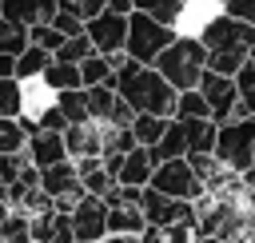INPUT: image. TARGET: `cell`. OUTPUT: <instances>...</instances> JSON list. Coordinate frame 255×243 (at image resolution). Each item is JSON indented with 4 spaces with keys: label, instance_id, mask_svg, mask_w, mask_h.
Listing matches in <instances>:
<instances>
[{
    "label": "cell",
    "instance_id": "obj_1",
    "mask_svg": "<svg viewBox=\"0 0 255 243\" xmlns=\"http://www.w3.org/2000/svg\"><path fill=\"white\" fill-rule=\"evenodd\" d=\"M116 92L135 108V112H155V116H171L175 112V88L163 80L159 68L135 60V56H120L116 60Z\"/></svg>",
    "mask_w": 255,
    "mask_h": 243
},
{
    "label": "cell",
    "instance_id": "obj_2",
    "mask_svg": "<svg viewBox=\"0 0 255 243\" xmlns=\"http://www.w3.org/2000/svg\"><path fill=\"white\" fill-rule=\"evenodd\" d=\"M151 68H159L163 80H167L175 92L199 88V76H203V68H207V48H203V40H199L195 32H179V36L151 60Z\"/></svg>",
    "mask_w": 255,
    "mask_h": 243
},
{
    "label": "cell",
    "instance_id": "obj_3",
    "mask_svg": "<svg viewBox=\"0 0 255 243\" xmlns=\"http://www.w3.org/2000/svg\"><path fill=\"white\" fill-rule=\"evenodd\" d=\"M251 147H255V116H231V120H219V127H215V159L227 167V171H235V175H243L247 167H251Z\"/></svg>",
    "mask_w": 255,
    "mask_h": 243
},
{
    "label": "cell",
    "instance_id": "obj_4",
    "mask_svg": "<svg viewBox=\"0 0 255 243\" xmlns=\"http://www.w3.org/2000/svg\"><path fill=\"white\" fill-rule=\"evenodd\" d=\"M175 36H179L175 24H163V20H155V16L139 12V8L128 16V56H135L143 64H151Z\"/></svg>",
    "mask_w": 255,
    "mask_h": 243
},
{
    "label": "cell",
    "instance_id": "obj_5",
    "mask_svg": "<svg viewBox=\"0 0 255 243\" xmlns=\"http://www.w3.org/2000/svg\"><path fill=\"white\" fill-rule=\"evenodd\" d=\"M195 36L203 40L207 52H215V48H243L247 52L255 44V24L251 20H239V16L223 12V8H215V12L203 16V24L195 28Z\"/></svg>",
    "mask_w": 255,
    "mask_h": 243
},
{
    "label": "cell",
    "instance_id": "obj_6",
    "mask_svg": "<svg viewBox=\"0 0 255 243\" xmlns=\"http://www.w3.org/2000/svg\"><path fill=\"white\" fill-rule=\"evenodd\" d=\"M147 187H155V191H163V195H175V199H191V203L207 191V183L195 175V167H191L187 155L159 159L155 171H151V179H147Z\"/></svg>",
    "mask_w": 255,
    "mask_h": 243
},
{
    "label": "cell",
    "instance_id": "obj_7",
    "mask_svg": "<svg viewBox=\"0 0 255 243\" xmlns=\"http://www.w3.org/2000/svg\"><path fill=\"white\" fill-rule=\"evenodd\" d=\"M40 187L52 195L56 211H72L76 199L84 195V187H80V171H76V159H60V163L40 167Z\"/></svg>",
    "mask_w": 255,
    "mask_h": 243
},
{
    "label": "cell",
    "instance_id": "obj_8",
    "mask_svg": "<svg viewBox=\"0 0 255 243\" xmlns=\"http://www.w3.org/2000/svg\"><path fill=\"white\" fill-rule=\"evenodd\" d=\"M139 207H143V219L159 231L171 227V223H195V203L191 199H175V195H163L155 187H143Z\"/></svg>",
    "mask_w": 255,
    "mask_h": 243
},
{
    "label": "cell",
    "instance_id": "obj_9",
    "mask_svg": "<svg viewBox=\"0 0 255 243\" xmlns=\"http://www.w3.org/2000/svg\"><path fill=\"white\" fill-rule=\"evenodd\" d=\"M84 32H88L92 48L104 52V56L128 52V16H120V12H112V8L96 12L92 20H84Z\"/></svg>",
    "mask_w": 255,
    "mask_h": 243
},
{
    "label": "cell",
    "instance_id": "obj_10",
    "mask_svg": "<svg viewBox=\"0 0 255 243\" xmlns=\"http://www.w3.org/2000/svg\"><path fill=\"white\" fill-rule=\"evenodd\" d=\"M72 219V231H76V243H96L104 231H108V199L104 195H80L76 207L68 211Z\"/></svg>",
    "mask_w": 255,
    "mask_h": 243
},
{
    "label": "cell",
    "instance_id": "obj_11",
    "mask_svg": "<svg viewBox=\"0 0 255 243\" xmlns=\"http://www.w3.org/2000/svg\"><path fill=\"white\" fill-rule=\"evenodd\" d=\"M64 147H68V155H72V159L104 155V147H108V123H100V120L68 123V127H64Z\"/></svg>",
    "mask_w": 255,
    "mask_h": 243
},
{
    "label": "cell",
    "instance_id": "obj_12",
    "mask_svg": "<svg viewBox=\"0 0 255 243\" xmlns=\"http://www.w3.org/2000/svg\"><path fill=\"white\" fill-rule=\"evenodd\" d=\"M199 92L207 96L215 120H227V116L235 112V104H239L235 76H223V72H211V68H203V76H199Z\"/></svg>",
    "mask_w": 255,
    "mask_h": 243
},
{
    "label": "cell",
    "instance_id": "obj_13",
    "mask_svg": "<svg viewBox=\"0 0 255 243\" xmlns=\"http://www.w3.org/2000/svg\"><path fill=\"white\" fill-rule=\"evenodd\" d=\"M28 159L36 163V167H48V163H60V159H72L68 155V147H64V131H48V127H40V131H32L28 135Z\"/></svg>",
    "mask_w": 255,
    "mask_h": 243
},
{
    "label": "cell",
    "instance_id": "obj_14",
    "mask_svg": "<svg viewBox=\"0 0 255 243\" xmlns=\"http://www.w3.org/2000/svg\"><path fill=\"white\" fill-rule=\"evenodd\" d=\"M151 171H155V155H151V147L135 143L131 151H124V163H120V171H116V183H135V187H147Z\"/></svg>",
    "mask_w": 255,
    "mask_h": 243
},
{
    "label": "cell",
    "instance_id": "obj_15",
    "mask_svg": "<svg viewBox=\"0 0 255 243\" xmlns=\"http://www.w3.org/2000/svg\"><path fill=\"white\" fill-rule=\"evenodd\" d=\"M76 171H80V187H84L88 195H108V187L116 183V175L108 171L104 155H84V159H76Z\"/></svg>",
    "mask_w": 255,
    "mask_h": 243
},
{
    "label": "cell",
    "instance_id": "obj_16",
    "mask_svg": "<svg viewBox=\"0 0 255 243\" xmlns=\"http://www.w3.org/2000/svg\"><path fill=\"white\" fill-rule=\"evenodd\" d=\"M143 227H147V219H143V207H139V203H124V199L108 203V231H120V235H139Z\"/></svg>",
    "mask_w": 255,
    "mask_h": 243
},
{
    "label": "cell",
    "instance_id": "obj_17",
    "mask_svg": "<svg viewBox=\"0 0 255 243\" xmlns=\"http://www.w3.org/2000/svg\"><path fill=\"white\" fill-rule=\"evenodd\" d=\"M175 120H179V116H175ZM215 127H219V120H211V116H191V120H183L187 155H191V151H211V147H215Z\"/></svg>",
    "mask_w": 255,
    "mask_h": 243
},
{
    "label": "cell",
    "instance_id": "obj_18",
    "mask_svg": "<svg viewBox=\"0 0 255 243\" xmlns=\"http://www.w3.org/2000/svg\"><path fill=\"white\" fill-rule=\"evenodd\" d=\"M80 80H84V88H88V84H116V60L92 48V52L80 60Z\"/></svg>",
    "mask_w": 255,
    "mask_h": 243
},
{
    "label": "cell",
    "instance_id": "obj_19",
    "mask_svg": "<svg viewBox=\"0 0 255 243\" xmlns=\"http://www.w3.org/2000/svg\"><path fill=\"white\" fill-rule=\"evenodd\" d=\"M48 64H52V52H48L44 44H32V40H28V48L16 56V76H20V80H40Z\"/></svg>",
    "mask_w": 255,
    "mask_h": 243
},
{
    "label": "cell",
    "instance_id": "obj_20",
    "mask_svg": "<svg viewBox=\"0 0 255 243\" xmlns=\"http://www.w3.org/2000/svg\"><path fill=\"white\" fill-rule=\"evenodd\" d=\"M116 104H120L116 84H88V116H92V120L108 123V116L116 112Z\"/></svg>",
    "mask_w": 255,
    "mask_h": 243
},
{
    "label": "cell",
    "instance_id": "obj_21",
    "mask_svg": "<svg viewBox=\"0 0 255 243\" xmlns=\"http://www.w3.org/2000/svg\"><path fill=\"white\" fill-rule=\"evenodd\" d=\"M52 92H64V88H80L84 80H80V64H72V60H56L52 56V64L44 68V76H40Z\"/></svg>",
    "mask_w": 255,
    "mask_h": 243
},
{
    "label": "cell",
    "instance_id": "obj_22",
    "mask_svg": "<svg viewBox=\"0 0 255 243\" xmlns=\"http://www.w3.org/2000/svg\"><path fill=\"white\" fill-rule=\"evenodd\" d=\"M52 96H56V104H60V112H64L68 123H84V120H92V116H88V88H84V84H80V88L52 92Z\"/></svg>",
    "mask_w": 255,
    "mask_h": 243
},
{
    "label": "cell",
    "instance_id": "obj_23",
    "mask_svg": "<svg viewBox=\"0 0 255 243\" xmlns=\"http://www.w3.org/2000/svg\"><path fill=\"white\" fill-rule=\"evenodd\" d=\"M167 120H171V116H155V112H135V116H131V135H135V143L151 147V143H155V139L163 135Z\"/></svg>",
    "mask_w": 255,
    "mask_h": 243
},
{
    "label": "cell",
    "instance_id": "obj_24",
    "mask_svg": "<svg viewBox=\"0 0 255 243\" xmlns=\"http://www.w3.org/2000/svg\"><path fill=\"white\" fill-rule=\"evenodd\" d=\"M0 239L4 243H32V215L24 207H12L8 219L0 223Z\"/></svg>",
    "mask_w": 255,
    "mask_h": 243
},
{
    "label": "cell",
    "instance_id": "obj_25",
    "mask_svg": "<svg viewBox=\"0 0 255 243\" xmlns=\"http://www.w3.org/2000/svg\"><path fill=\"white\" fill-rule=\"evenodd\" d=\"M0 116H24V80L0 76Z\"/></svg>",
    "mask_w": 255,
    "mask_h": 243
},
{
    "label": "cell",
    "instance_id": "obj_26",
    "mask_svg": "<svg viewBox=\"0 0 255 243\" xmlns=\"http://www.w3.org/2000/svg\"><path fill=\"white\" fill-rule=\"evenodd\" d=\"M171 116H179V120H191V116H211V104H207V96L199 92V88H183L179 96H175V112ZM215 120V116H211Z\"/></svg>",
    "mask_w": 255,
    "mask_h": 243
},
{
    "label": "cell",
    "instance_id": "obj_27",
    "mask_svg": "<svg viewBox=\"0 0 255 243\" xmlns=\"http://www.w3.org/2000/svg\"><path fill=\"white\" fill-rule=\"evenodd\" d=\"M0 16L32 28V24H40V0H0Z\"/></svg>",
    "mask_w": 255,
    "mask_h": 243
},
{
    "label": "cell",
    "instance_id": "obj_28",
    "mask_svg": "<svg viewBox=\"0 0 255 243\" xmlns=\"http://www.w3.org/2000/svg\"><path fill=\"white\" fill-rule=\"evenodd\" d=\"M28 147V131L20 123V116H0V155L4 151H24Z\"/></svg>",
    "mask_w": 255,
    "mask_h": 243
},
{
    "label": "cell",
    "instance_id": "obj_29",
    "mask_svg": "<svg viewBox=\"0 0 255 243\" xmlns=\"http://www.w3.org/2000/svg\"><path fill=\"white\" fill-rule=\"evenodd\" d=\"M243 60H247L243 48H215V52H207V68L211 72H223V76H235L243 68Z\"/></svg>",
    "mask_w": 255,
    "mask_h": 243
},
{
    "label": "cell",
    "instance_id": "obj_30",
    "mask_svg": "<svg viewBox=\"0 0 255 243\" xmlns=\"http://www.w3.org/2000/svg\"><path fill=\"white\" fill-rule=\"evenodd\" d=\"M135 8L163 20V24H175V28H179V16H183V0H135Z\"/></svg>",
    "mask_w": 255,
    "mask_h": 243
},
{
    "label": "cell",
    "instance_id": "obj_31",
    "mask_svg": "<svg viewBox=\"0 0 255 243\" xmlns=\"http://www.w3.org/2000/svg\"><path fill=\"white\" fill-rule=\"evenodd\" d=\"M28 28L24 24H12V20H4L0 16V52H12V56H20L24 48H28Z\"/></svg>",
    "mask_w": 255,
    "mask_h": 243
},
{
    "label": "cell",
    "instance_id": "obj_32",
    "mask_svg": "<svg viewBox=\"0 0 255 243\" xmlns=\"http://www.w3.org/2000/svg\"><path fill=\"white\" fill-rule=\"evenodd\" d=\"M88 52H92V40H88V32H76V36H64V44H60L52 56H56V60H72V64H80Z\"/></svg>",
    "mask_w": 255,
    "mask_h": 243
},
{
    "label": "cell",
    "instance_id": "obj_33",
    "mask_svg": "<svg viewBox=\"0 0 255 243\" xmlns=\"http://www.w3.org/2000/svg\"><path fill=\"white\" fill-rule=\"evenodd\" d=\"M235 88H239V100L255 112V64L251 60H243V68L235 72Z\"/></svg>",
    "mask_w": 255,
    "mask_h": 243
},
{
    "label": "cell",
    "instance_id": "obj_34",
    "mask_svg": "<svg viewBox=\"0 0 255 243\" xmlns=\"http://www.w3.org/2000/svg\"><path fill=\"white\" fill-rule=\"evenodd\" d=\"M28 163H32L28 151H4V155H0V179H4V183L20 179V171H24Z\"/></svg>",
    "mask_w": 255,
    "mask_h": 243
},
{
    "label": "cell",
    "instance_id": "obj_35",
    "mask_svg": "<svg viewBox=\"0 0 255 243\" xmlns=\"http://www.w3.org/2000/svg\"><path fill=\"white\" fill-rule=\"evenodd\" d=\"M28 36H32V44H44L48 52H56V48L64 44V32H60V28H52V24H32V28H28Z\"/></svg>",
    "mask_w": 255,
    "mask_h": 243
},
{
    "label": "cell",
    "instance_id": "obj_36",
    "mask_svg": "<svg viewBox=\"0 0 255 243\" xmlns=\"http://www.w3.org/2000/svg\"><path fill=\"white\" fill-rule=\"evenodd\" d=\"M52 28H60V32H64V36H76V32H84V20H80V16H72V12H64V8H60V12H56V16H52Z\"/></svg>",
    "mask_w": 255,
    "mask_h": 243
},
{
    "label": "cell",
    "instance_id": "obj_37",
    "mask_svg": "<svg viewBox=\"0 0 255 243\" xmlns=\"http://www.w3.org/2000/svg\"><path fill=\"white\" fill-rule=\"evenodd\" d=\"M219 8L231 12V16H239V20H251V24H255V0H223Z\"/></svg>",
    "mask_w": 255,
    "mask_h": 243
},
{
    "label": "cell",
    "instance_id": "obj_38",
    "mask_svg": "<svg viewBox=\"0 0 255 243\" xmlns=\"http://www.w3.org/2000/svg\"><path fill=\"white\" fill-rule=\"evenodd\" d=\"M108 8L120 12V16H131V12H135V0H108Z\"/></svg>",
    "mask_w": 255,
    "mask_h": 243
},
{
    "label": "cell",
    "instance_id": "obj_39",
    "mask_svg": "<svg viewBox=\"0 0 255 243\" xmlns=\"http://www.w3.org/2000/svg\"><path fill=\"white\" fill-rule=\"evenodd\" d=\"M0 76H16V56L12 52H0Z\"/></svg>",
    "mask_w": 255,
    "mask_h": 243
},
{
    "label": "cell",
    "instance_id": "obj_40",
    "mask_svg": "<svg viewBox=\"0 0 255 243\" xmlns=\"http://www.w3.org/2000/svg\"><path fill=\"white\" fill-rule=\"evenodd\" d=\"M96 243H135V235H120V231H104Z\"/></svg>",
    "mask_w": 255,
    "mask_h": 243
},
{
    "label": "cell",
    "instance_id": "obj_41",
    "mask_svg": "<svg viewBox=\"0 0 255 243\" xmlns=\"http://www.w3.org/2000/svg\"><path fill=\"white\" fill-rule=\"evenodd\" d=\"M243 187H251V191H255V167H247V171H243Z\"/></svg>",
    "mask_w": 255,
    "mask_h": 243
},
{
    "label": "cell",
    "instance_id": "obj_42",
    "mask_svg": "<svg viewBox=\"0 0 255 243\" xmlns=\"http://www.w3.org/2000/svg\"><path fill=\"white\" fill-rule=\"evenodd\" d=\"M191 243H223V239H219V235H195Z\"/></svg>",
    "mask_w": 255,
    "mask_h": 243
},
{
    "label": "cell",
    "instance_id": "obj_43",
    "mask_svg": "<svg viewBox=\"0 0 255 243\" xmlns=\"http://www.w3.org/2000/svg\"><path fill=\"white\" fill-rule=\"evenodd\" d=\"M8 211H12V203H8V199H4V195H0V223H4V219H8Z\"/></svg>",
    "mask_w": 255,
    "mask_h": 243
},
{
    "label": "cell",
    "instance_id": "obj_44",
    "mask_svg": "<svg viewBox=\"0 0 255 243\" xmlns=\"http://www.w3.org/2000/svg\"><path fill=\"white\" fill-rule=\"evenodd\" d=\"M247 60H251V64H255V44H251V48H247Z\"/></svg>",
    "mask_w": 255,
    "mask_h": 243
},
{
    "label": "cell",
    "instance_id": "obj_45",
    "mask_svg": "<svg viewBox=\"0 0 255 243\" xmlns=\"http://www.w3.org/2000/svg\"><path fill=\"white\" fill-rule=\"evenodd\" d=\"M0 195H4V179H0Z\"/></svg>",
    "mask_w": 255,
    "mask_h": 243
},
{
    "label": "cell",
    "instance_id": "obj_46",
    "mask_svg": "<svg viewBox=\"0 0 255 243\" xmlns=\"http://www.w3.org/2000/svg\"><path fill=\"white\" fill-rule=\"evenodd\" d=\"M215 4H223V0H215Z\"/></svg>",
    "mask_w": 255,
    "mask_h": 243
},
{
    "label": "cell",
    "instance_id": "obj_47",
    "mask_svg": "<svg viewBox=\"0 0 255 243\" xmlns=\"http://www.w3.org/2000/svg\"><path fill=\"white\" fill-rule=\"evenodd\" d=\"M183 4H187V0H183Z\"/></svg>",
    "mask_w": 255,
    "mask_h": 243
}]
</instances>
